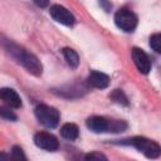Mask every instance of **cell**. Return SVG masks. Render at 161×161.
<instances>
[{"label":"cell","instance_id":"1","mask_svg":"<svg viewBox=\"0 0 161 161\" xmlns=\"http://www.w3.org/2000/svg\"><path fill=\"white\" fill-rule=\"evenodd\" d=\"M11 55L31 74L34 75H40L42 72H43V65L40 63V60L31 53H28L23 49H20L19 47L14 45V44H10V48H9Z\"/></svg>","mask_w":161,"mask_h":161},{"label":"cell","instance_id":"2","mask_svg":"<svg viewBox=\"0 0 161 161\" xmlns=\"http://www.w3.org/2000/svg\"><path fill=\"white\" fill-rule=\"evenodd\" d=\"M35 117L36 119L48 128H54L59 123V111L54 107L47 106V104H39L35 108Z\"/></svg>","mask_w":161,"mask_h":161},{"label":"cell","instance_id":"3","mask_svg":"<svg viewBox=\"0 0 161 161\" xmlns=\"http://www.w3.org/2000/svg\"><path fill=\"white\" fill-rule=\"evenodd\" d=\"M128 143L136 147L148 158H157L161 153V147L158 146V143L145 137H133L132 140H130Z\"/></svg>","mask_w":161,"mask_h":161},{"label":"cell","instance_id":"4","mask_svg":"<svg viewBox=\"0 0 161 161\" xmlns=\"http://www.w3.org/2000/svg\"><path fill=\"white\" fill-rule=\"evenodd\" d=\"M116 25L123 31H133L137 26V16L128 9H119L114 15Z\"/></svg>","mask_w":161,"mask_h":161},{"label":"cell","instance_id":"5","mask_svg":"<svg viewBox=\"0 0 161 161\" xmlns=\"http://www.w3.org/2000/svg\"><path fill=\"white\" fill-rule=\"evenodd\" d=\"M49 11H50L52 18H53L55 21H58V23H60V24H63V25L72 26V25L75 23V19H74L73 14H72L67 8H64V6H62V5H53Z\"/></svg>","mask_w":161,"mask_h":161},{"label":"cell","instance_id":"6","mask_svg":"<svg viewBox=\"0 0 161 161\" xmlns=\"http://www.w3.org/2000/svg\"><path fill=\"white\" fill-rule=\"evenodd\" d=\"M34 143L43 150L47 151H55L59 147V142L55 136L48 132H39L34 136Z\"/></svg>","mask_w":161,"mask_h":161},{"label":"cell","instance_id":"7","mask_svg":"<svg viewBox=\"0 0 161 161\" xmlns=\"http://www.w3.org/2000/svg\"><path fill=\"white\" fill-rule=\"evenodd\" d=\"M132 59L133 63L136 65V68L142 73V74H147L151 70V62L148 55L140 48H133L132 49Z\"/></svg>","mask_w":161,"mask_h":161},{"label":"cell","instance_id":"8","mask_svg":"<svg viewBox=\"0 0 161 161\" xmlns=\"http://www.w3.org/2000/svg\"><path fill=\"white\" fill-rule=\"evenodd\" d=\"M0 99L11 108L21 107V99L19 94L11 88H0Z\"/></svg>","mask_w":161,"mask_h":161},{"label":"cell","instance_id":"9","mask_svg":"<svg viewBox=\"0 0 161 161\" xmlns=\"http://www.w3.org/2000/svg\"><path fill=\"white\" fill-rule=\"evenodd\" d=\"M87 127L96 132V133H101V132H107L109 131V121L104 117H99V116H93L89 117L86 122Z\"/></svg>","mask_w":161,"mask_h":161},{"label":"cell","instance_id":"10","mask_svg":"<svg viewBox=\"0 0 161 161\" xmlns=\"http://www.w3.org/2000/svg\"><path fill=\"white\" fill-rule=\"evenodd\" d=\"M87 82L91 87L93 88H98V89H103V88H107L108 84H109V77L102 72H97V70H93L89 73L88 78H87Z\"/></svg>","mask_w":161,"mask_h":161},{"label":"cell","instance_id":"11","mask_svg":"<svg viewBox=\"0 0 161 161\" xmlns=\"http://www.w3.org/2000/svg\"><path fill=\"white\" fill-rule=\"evenodd\" d=\"M60 135H62V137L73 141V140H75L78 137L79 130H78L77 125H74V123H65L60 128Z\"/></svg>","mask_w":161,"mask_h":161},{"label":"cell","instance_id":"12","mask_svg":"<svg viewBox=\"0 0 161 161\" xmlns=\"http://www.w3.org/2000/svg\"><path fill=\"white\" fill-rule=\"evenodd\" d=\"M62 52H63V55H64V59L67 60V63L72 68H77L79 64V57L75 53V50H73L72 48H64Z\"/></svg>","mask_w":161,"mask_h":161},{"label":"cell","instance_id":"13","mask_svg":"<svg viewBox=\"0 0 161 161\" xmlns=\"http://www.w3.org/2000/svg\"><path fill=\"white\" fill-rule=\"evenodd\" d=\"M111 98H112L116 103H118V104H122V106H127V104H128L127 97L125 96V93H123L121 89L113 91V93L111 94Z\"/></svg>","mask_w":161,"mask_h":161},{"label":"cell","instance_id":"14","mask_svg":"<svg viewBox=\"0 0 161 161\" xmlns=\"http://www.w3.org/2000/svg\"><path fill=\"white\" fill-rule=\"evenodd\" d=\"M150 45H151V48L156 53H160L161 52V35L158 33L151 35V38H150Z\"/></svg>","mask_w":161,"mask_h":161},{"label":"cell","instance_id":"15","mask_svg":"<svg viewBox=\"0 0 161 161\" xmlns=\"http://www.w3.org/2000/svg\"><path fill=\"white\" fill-rule=\"evenodd\" d=\"M0 116L6 118V119H10V121L16 119V116L14 114V112L10 111V108H6V107H0Z\"/></svg>","mask_w":161,"mask_h":161},{"label":"cell","instance_id":"16","mask_svg":"<svg viewBox=\"0 0 161 161\" xmlns=\"http://www.w3.org/2000/svg\"><path fill=\"white\" fill-rule=\"evenodd\" d=\"M11 158H14V160H25L26 157H25L23 150L20 147L15 146V147H13V151H11Z\"/></svg>","mask_w":161,"mask_h":161},{"label":"cell","instance_id":"17","mask_svg":"<svg viewBox=\"0 0 161 161\" xmlns=\"http://www.w3.org/2000/svg\"><path fill=\"white\" fill-rule=\"evenodd\" d=\"M86 158H87V160H107V157H106L104 155L99 153V152H92V153L87 155Z\"/></svg>","mask_w":161,"mask_h":161},{"label":"cell","instance_id":"18","mask_svg":"<svg viewBox=\"0 0 161 161\" xmlns=\"http://www.w3.org/2000/svg\"><path fill=\"white\" fill-rule=\"evenodd\" d=\"M34 1V4L36 5V6H39V8H45V6H48V4H49V0H33Z\"/></svg>","mask_w":161,"mask_h":161}]
</instances>
